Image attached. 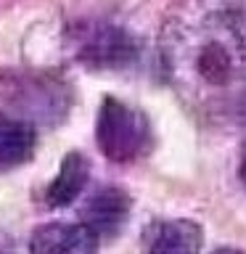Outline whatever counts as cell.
Here are the masks:
<instances>
[{"label":"cell","mask_w":246,"mask_h":254,"mask_svg":"<svg viewBox=\"0 0 246 254\" xmlns=\"http://www.w3.org/2000/svg\"><path fill=\"white\" fill-rule=\"evenodd\" d=\"M95 140L103 156H109L111 162H135L151 146L148 119L130 103L119 98H103L95 122Z\"/></svg>","instance_id":"7a4b0ae2"},{"label":"cell","mask_w":246,"mask_h":254,"mask_svg":"<svg viewBox=\"0 0 246 254\" xmlns=\"http://www.w3.org/2000/svg\"><path fill=\"white\" fill-rule=\"evenodd\" d=\"M212 254H244V252H238V249H217V252H212Z\"/></svg>","instance_id":"30bf717a"},{"label":"cell","mask_w":246,"mask_h":254,"mask_svg":"<svg viewBox=\"0 0 246 254\" xmlns=\"http://www.w3.org/2000/svg\"><path fill=\"white\" fill-rule=\"evenodd\" d=\"M204 233L193 220L162 222L148 238L146 254H201Z\"/></svg>","instance_id":"8992f818"},{"label":"cell","mask_w":246,"mask_h":254,"mask_svg":"<svg viewBox=\"0 0 246 254\" xmlns=\"http://www.w3.org/2000/svg\"><path fill=\"white\" fill-rule=\"evenodd\" d=\"M238 178H241V186L246 188V143H244V151H241V162H238Z\"/></svg>","instance_id":"9c48e42d"},{"label":"cell","mask_w":246,"mask_h":254,"mask_svg":"<svg viewBox=\"0 0 246 254\" xmlns=\"http://www.w3.org/2000/svg\"><path fill=\"white\" fill-rule=\"evenodd\" d=\"M130 217V196L122 188H98L82 206V225L98 238L117 236Z\"/></svg>","instance_id":"5b68a950"},{"label":"cell","mask_w":246,"mask_h":254,"mask_svg":"<svg viewBox=\"0 0 246 254\" xmlns=\"http://www.w3.org/2000/svg\"><path fill=\"white\" fill-rule=\"evenodd\" d=\"M35 143L37 132L32 125L0 117V170L24 164L35 154Z\"/></svg>","instance_id":"ba28073f"},{"label":"cell","mask_w":246,"mask_h":254,"mask_svg":"<svg viewBox=\"0 0 246 254\" xmlns=\"http://www.w3.org/2000/svg\"><path fill=\"white\" fill-rule=\"evenodd\" d=\"M87 178H90V162L79 154V151H71V154L63 156L61 170L53 178V183L45 190V201L48 206H69L74 198L85 190Z\"/></svg>","instance_id":"52a82bcc"},{"label":"cell","mask_w":246,"mask_h":254,"mask_svg":"<svg viewBox=\"0 0 246 254\" xmlns=\"http://www.w3.org/2000/svg\"><path fill=\"white\" fill-rule=\"evenodd\" d=\"M74 48L77 59L90 69H122L138 56V43L114 24H85Z\"/></svg>","instance_id":"3957f363"},{"label":"cell","mask_w":246,"mask_h":254,"mask_svg":"<svg viewBox=\"0 0 246 254\" xmlns=\"http://www.w3.org/2000/svg\"><path fill=\"white\" fill-rule=\"evenodd\" d=\"M101 238L82 222H48L32 233L29 254H98Z\"/></svg>","instance_id":"277c9868"},{"label":"cell","mask_w":246,"mask_h":254,"mask_svg":"<svg viewBox=\"0 0 246 254\" xmlns=\"http://www.w3.org/2000/svg\"><path fill=\"white\" fill-rule=\"evenodd\" d=\"M162 53L196 109L233 106L246 90V0H188L167 24Z\"/></svg>","instance_id":"6da1fadb"}]
</instances>
